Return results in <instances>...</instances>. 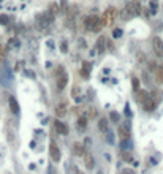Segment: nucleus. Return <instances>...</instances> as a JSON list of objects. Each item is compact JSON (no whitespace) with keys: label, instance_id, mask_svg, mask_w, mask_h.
Segmentation results:
<instances>
[{"label":"nucleus","instance_id":"obj_1","mask_svg":"<svg viewBox=\"0 0 163 174\" xmlns=\"http://www.w3.org/2000/svg\"><path fill=\"white\" fill-rule=\"evenodd\" d=\"M105 27V22L101 18H98L97 14H90L84 19V29L86 30H90V32H95L98 33L101 29Z\"/></svg>","mask_w":163,"mask_h":174},{"label":"nucleus","instance_id":"obj_2","mask_svg":"<svg viewBox=\"0 0 163 174\" xmlns=\"http://www.w3.org/2000/svg\"><path fill=\"white\" fill-rule=\"evenodd\" d=\"M56 78H57V89L59 90H63L68 84V73L65 71L62 65L57 68V73H56Z\"/></svg>","mask_w":163,"mask_h":174},{"label":"nucleus","instance_id":"obj_3","mask_svg":"<svg viewBox=\"0 0 163 174\" xmlns=\"http://www.w3.org/2000/svg\"><path fill=\"white\" fill-rule=\"evenodd\" d=\"M49 157H51V160L52 162H56V163H59L60 162V158H62V153H60V147L56 144V141H52L51 139L49 141Z\"/></svg>","mask_w":163,"mask_h":174},{"label":"nucleus","instance_id":"obj_4","mask_svg":"<svg viewBox=\"0 0 163 174\" xmlns=\"http://www.w3.org/2000/svg\"><path fill=\"white\" fill-rule=\"evenodd\" d=\"M152 49H154V54L157 57H163V40L160 36H154L152 38Z\"/></svg>","mask_w":163,"mask_h":174},{"label":"nucleus","instance_id":"obj_5","mask_svg":"<svg viewBox=\"0 0 163 174\" xmlns=\"http://www.w3.org/2000/svg\"><path fill=\"white\" fill-rule=\"evenodd\" d=\"M54 128H56V132L59 133V135H62V136H67V135L70 133L68 125H67L65 122H62L60 119H56V120H54Z\"/></svg>","mask_w":163,"mask_h":174},{"label":"nucleus","instance_id":"obj_6","mask_svg":"<svg viewBox=\"0 0 163 174\" xmlns=\"http://www.w3.org/2000/svg\"><path fill=\"white\" fill-rule=\"evenodd\" d=\"M157 106H158V101L157 100H154L151 95L147 97V100H146L144 103H142V109H144L146 112H152V111H155L157 109Z\"/></svg>","mask_w":163,"mask_h":174},{"label":"nucleus","instance_id":"obj_7","mask_svg":"<svg viewBox=\"0 0 163 174\" xmlns=\"http://www.w3.org/2000/svg\"><path fill=\"white\" fill-rule=\"evenodd\" d=\"M133 16H136V10H135L133 2H128L127 5H125L124 11H122V18L124 19H131Z\"/></svg>","mask_w":163,"mask_h":174},{"label":"nucleus","instance_id":"obj_8","mask_svg":"<svg viewBox=\"0 0 163 174\" xmlns=\"http://www.w3.org/2000/svg\"><path fill=\"white\" fill-rule=\"evenodd\" d=\"M117 135H119V138L122 139V141H127L128 138H130V135H131V130H130V127L125 123V125H119V128H117Z\"/></svg>","mask_w":163,"mask_h":174},{"label":"nucleus","instance_id":"obj_9","mask_svg":"<svg viewBox=\"0 0 163 174\" xmlns=\"http://www.w3.org/2000/svg\"><path fill=\"white\" fill-rule=\"evenodd\" d=\"M101 19H103L105 25L113 24V22H114V19H116V8H113V6H111V8H108L106 11H105V16H103Z\"/></svg>","mask_w":163,"mask_h":174},{"label":"nucleus","instance_id":"obj_10","mask_svg":"<svg viewBox=\"0 0 163 174\" xmlns=\"http://www.w3.org/2000/svg\"><path fill=\"white\" fill-rule=\"evenodd\" d=\"M95 48H97V52H98V54H101V52L106 51V48H108V40H106V36H103V35L98 36V40L95 41Z\"/></svg>","mask_w":163,"mask_h":174},{"label":"nucleus","instance_id":"obj_11","mask_svg":"<svg viewBox=\"0 0 163 174\" xmlns=\"http://www.w3.org/2000/svg\"><path fill=\"white\" fill-rule=\"evenodd\" d=\"M97 127H98V132L100 133H108V130H109V120L106 119V117H100L97 122Z\"/></svg>","mask_w":163,"mask_h":174},{"label":"nucleus","instance_id":"obj_12","mask_svg":"<svg viewBox=\"0 0 163 174\" xmlns=\"http://www.w3.org/2000/svg\"><path fill=\"white\" fill-rule=\"evenodd\" d=\"M67 112H68V106H67V103H59V105L56 106V116H57V119L65 117Z\"/></svg>","mask_w":163,"mask_h":174},{"label":"nucleus","instance_id":"obj_13","mask_svg":"<svg viewBox=\"0 0 163 174\" xmlns=\"http://www.w3.org/2000/svg\"><path fill=\"white\" fill-rule=\"evenodd\" d=\"M73 153L76 157H84L86 155V146L83 142H73Z\"/></svg>","mask_w":163,"mask_h":174},{"label":"nucleus","instance_id":"obj_14","mask_svg":"<svg viewBox=\"0 0 163 174\" xmlns=\"http://www.w3.org/2000/svg\"><path fill=\"white\" fill-rule=\"evenodd\" d=\"M8 106H10V111H11L13 114H18L19 112V103L13 95H10V98H8Z\"/></svg>","mask_w":163,"mask_h":174},{"label":"nucleus","instance_id":"obj_15","mask_svg":"<svg viewBox=\"0 0 163 174\" xmlns=\"http://www.w3.org/2000/svg\"><path fill=\"white\" fill-rule=\"evenodd\" d=\"M90 70H92V63L90 62H83V66H81V76H83V78H89Z\"/></svg>","mask_w":163,"mask_h":174},{"label":"nucleus","instance_id":"obj_16","mask_svg":"<svg viewBox=\"0 0 163 174\" xmlns=\"http://www.w3.org/2000/svg\"><path fill=\"white\" fill-rule=\"evenodd\" d=\"M135 93H136V97H135V98H136V101L141 103V105L146 101V100H147V97H149V92H147V90H142V89H140L138 92H135Z\"/></svg>","mask_w":163,"mask_h":174},{"label":"nucleus","instance_id":"obj_17","mask_svg":"<svg viewBox=\"0 0 163 174\" xmlns=\"http://www.w3.org/2000/svg\"><path fill=\"white\" fill-rule=\"evenodd\" d=\"M84 165H86V168L89 169V171L95 168V160L90 153H86V155H84Z\"/></svg>","mask_w":163,"mask_h":174},{"label":"nucleus","instance_id":"obj_18","mask_svg":"<svg viewBox=\"0 0 163 174\" xmlns=\"http://www.w3.org/2000/svg\"><path fill=\"white\" fill-rule=\"evenodd\" d=\"M155 81H157L158 86H163V66L155 68Z\"/></svg>","mask_w":163,"mask_h":174},{"label":"nucleus","instance_id":"obj_19","mask_svg":"<svg viewBox=\"0 0 163 174\" xmlns=\"http://www.w3.org/2000/svg\"><path fill=\"white\" fill-rule=\"evenodd\" d=\"M87 122H89V119H87L86 116L78 117V128H79V130H86L87 128Z\"/></svg>","mask_w":163,"mask_h":174},{"label":"nucleus","instance_id":"obj_20","mask_svg":"<svg viewBox=\"0 0 163 174\" xmlns=\"http://www.w3.org/2000/svg\"><path fill=\"white\" fill-rule=\"evenodd\" d=\"M122 160H124V162H127V163H131L133 162V153L131 152H128V150H122Z\"/></svg>","mask_w":163,"mask_h":174},{"label":"nucleus","instance_id":"obj_21","mask_svg":"<svg viewBox=\"0 0 163 174\" xmlns=\"http://www.w3.org/2000/svg\"><path fill=\"white\" fill-rule=\"evenodd\" d=\"M109 120H111V123H119L120 122V114H119L117 111H111L109 112Z\"/></svg>","mask_w":163,"mask_h":174},{"label":"nucleus","instance_id":"obj_22","mask_svg":"<svg viewBox=\"0 0 163 174\" xmlns=\"http://www.w3.org/2000/svg\"><path fill=\"white\" fill-rule=\"evenodd\" d=\"M131 89H133V92H138V90L141 89L140 79H138L136 76H133V78H131Z\"/></svg>","mask_w":163,"mask_h":174},{"label":"nucleus","instance_id":"obj_23","mask_svg":"<svg viewBox=\"0 0 163 174\" xmlns=\"http://www.w3.org/2000/svg\"><path fill=\"white\" fill-rule=\"evenodd\" d=\"M57 6H59L57 3H51V5H49V10H47V11H49L52 16H56L57 13H59V8H57Z\"/></svg>","mask_w":163,"mask_h":174},{"label":"nucleus","instance_id":"obj_24","mask_svg":"<svg viewBox=\"0 0 163 174\" xmlns=\"http://www.w3.org/2000/svg\"><path fill=\"white\" fill-rule=\"evenodd\" d=\"M87 119H95L97 117V108H89V116H86Z\"/></svg>","mask_w":163,"mask_h":174},{"label":"nucleus","instance_id":"obj_25","mask_svg":"<svg viewBox=\"0 0 163 174\" xmlns=\"http://www.w3.org/2000/svg\"><path fill=\"white\" fill-rule=\"evenodd\" d=\"M8 21H10V18L6 14H0V24H2V25H6V24H8Z\"/></svg>","mask_w":163,"mask_h":174},{"label":"nucleus","instance_id":"obj_26","mask_svg":"<svg viewBox=\"0 0 163 174\" xmlns=\"http://www.w3.org/2000/svg\"><path fill=\"white\" fill-rule=\"evenodd\" d=\"M71 97L79 98V87H73V90H71Z\"/></svg>","mask_w":163,"mask_h":174},{"label":"nucleus","instance_id":"obj_27","mask_svg":"<svg viewBox=\"0 0 163 174\" xmlns=\"http://www.w3.org/2000/svg\"><path fill=\"white\" fill-rule=\"evenodd\" d=\"M60 51H62V52H68V46H67V41H62V43H60Z\"/></svg>","mask_w":163,"mask_h":174},{"label":"nucleus","instance_id":"obj_28","mask_svg":"<svg viewBox=\"0 0 163 174\" xmlns=\"http://www.w3.org/2000/svg\"><path fill=\"white\" fill-rule=\"evenodd\" d=\"M113 36H114V38H120V36H122V30L120 29H116L113 32Z\"/></svg>","mask_w":163,"mask_h":174},{"label":"nucleus","instance_id":"obj_29","mask_svg":"<svg viewBox=\"0 0 163 174\" xmlns=\"http://www.w3.org/2000/svg\"><path fill=\"white\" fill-rule=\"evenodd\" d=\"M60 6H62V11H63V13H65V11H68V8H67V6H68L67 0H62V2H60Z\"/></svg>","mask_w":163,"mask_h":174},{"label":"nucleus","instance_id":"obj_30","mask_svg":"<svg viewBox=\"0 0 163 174\" xmlns=\"http://www.w3.org/2000/svg\"><path fill=\"white\" fill-rule=\"evenodd\" d=\"M5 55H6V51L3 48H0V62H3L5 60Z\"/></svg>","mask_w":163,"mask_h":174},{"label":"nucleus","instance_id":"obj_31","mask_svg":"<svg viewBox=\"0 0 163 174\" xmlns=\"http://www.w3.org/2000/svg\"><path fill=\"white\" fill-rule=\"evenodd\" d=\"M122 173H124V174H136V173H135V171H133V169H130V168H127V169H124V171H122Z\"/></svg>","mask_w":163,"mask_h":174}]
</instances>
